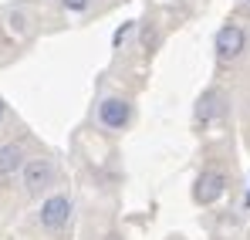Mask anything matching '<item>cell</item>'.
<instances>
[{
  "label": "cell",
  "instance_id": "6da1fadb",
  "mask_svg": "<svg viewBox=\"0 0 250 240\" xmlns=\"http://www.w3.org/2000/svg\"><path fill=\"white\" fill-rule=\"evenodd\" d=\"M54 176H58V169H54V162H47V159H27L21 166V179H24V190L31 196L47 193L54 186Z\"/></svg>",
  "mask_w": 250,
  "mask_h": 240
},
{
  "label": "cell",
  "instance_id": "7a4b0ae2",
  "mask_svg": "<svg viewBox=\"0 0 250 240\" xmlns=\"http://www.w3.org/2000/svg\"><path fill=\"white\" fill-rule=\"evenodd\" d=\"M71 213H75L71 200H68L64 193H54V196H47L44 206H41V227L51 230V234H58V230H64V227L71 223Z\"/></svg>",
  "mask_w": 250,
  "mask_h": 240
},
{
  "label": "cell",
  "instance_id": "3957f363",
  "mask_svg": "<svg viewBox=\"0 0 250 240\" xmlns=\"http://www.w3.org/2000/svg\"><path fill=\"white\" fill-rule=\"evenodd\" d=\"M213 47H216V58H220V61H237V58L244 54V47H247V34H244V27H237V24H223V27L216 31Z\"/></svg>",
  "mask_w": 250,
  "mask_h": 240
},
{
  "label": "cell",
  "instance_id": "277c9868",
  "mask_svg": "<svg viewBox=\"0 0 250 240\" xmlns=\"http://www.w3.org/2000/svg\"><path fill=\"white\" fill-rule=\"evenodd\" d=\"M128 119H132V105L125 102V98H105L102 105H98V122L108 129V132H119V129H125L128 125Z\"/></svg>",
  "mask_w": 250,
  "mask_h": 240
},
{
  "label": "cell",
  "instance_id": "5b68a950",
  "mask_svg": "<svg viewBox=\"0 0 250 240\" xmlns=\"http://www.w3.org/2000/svg\"><path fill=\"white\" fill-rule=\"evenodd\" d=\"M223 193H227V176L216 173V169L203 173V176L196 179V186H193V200L203 203V206H207V203H216Z\"/></svg>",
  "mask_w": 250,
  "mask_h": 240
},
{
  "label": "cell",
  "instance_id": "8992f818",
  "mask_svg": "<svg viewBox=\"0 0 250 240\" xmlns=\"http://www.w3.org/2000/svg\"><path fill=\"white\" fill-rule=\"evenodd\" d=\"M24 162H27L24 142H7V146H0V176L21 173V166H24Z\"/></svg>",
  "mask_w": 250,
  "mask_h": 240
},
{
  "label": "cell",
  "instance_id": "52a82bcc",
  "mask_svg": "<svg viewBox=\"0 0 250 240\" xmlns=\"http://www.w3.org/2000/svg\"><path fill=\"white\" fill-rule=\"evenodd\" d=\"M216 115H223V95H207L203 102H200V109H196V119H216Z\"/></svg>",
  "mask_w": 250,
  "mask_h": 240
},
{
  "label": "cell",
  "instance_id": "ba28073f",
  "mask_svg": "<svg viewBox=\"0 0 250 240\" xmlns=\"http://www.w3.org/2000/svg\"><path fill=\"white\" fill-rule=\"evenodd\" d=\"M88 3H91V0H61V7H64V10H71V14H84V10H88Z\"/></svg>",
  "mask_w": 250,
  "mask_h": 240
},
{
  "label": "cell",
  "instance_id": "9c48e42d",
  "mask_svg": "<svg viewBox=\"0 0 250 240\" xmlns=\"http://www.w3.org/2000/svg\"><path fill=\"white\" fill-rule=\"evenodd\" d=\"M10 21H14V31H17V34H24V17H21V14H14Z\"/></svg>",
  "mask_w": 250,
  "mask_h": 240
},
{
  "label": "cell",
  "instance_id": "30bf717a",
  "mask_svg": "<svg viewBox=\"0 0 250 240\" xmlns=\"http://www.w3.org/2000/svg\"><path fill=\"white\" fill-rule=\"evenodd\" d=\"M7 119V102H3V98H0V122Z\"/></svg>",
  "mask_w": 250,
  "mask_h": 240
},
{
  "label": "cell",
  "instance_id": "8fae6325",
  "mask_svg": "<svg viewBox=\"0 0 250 240\" xmlns=\"http://www.w3.org/2000/svg\"><path fill=\"white\" fill-rule=\"evenodd\" d=\"M247 203H250V196H247Z\"/></svg>",
  "mask_w": 250,
  "mask_h": 240
},
{
  "label": "cell",
  "instance_id": "7c38bea8",
  "mask_svg": "<svg viewBox=\"0 0 250 240\" xmlns=\"http://www.w3.org/2000/svg\"><path fill=\"white\" fill-rule=\"evenodd\" d=\"M247 3H250V0H247Z\"/></svg>",
  "mask_w": 250,
  "mask_h": 240
}]
</instances>
